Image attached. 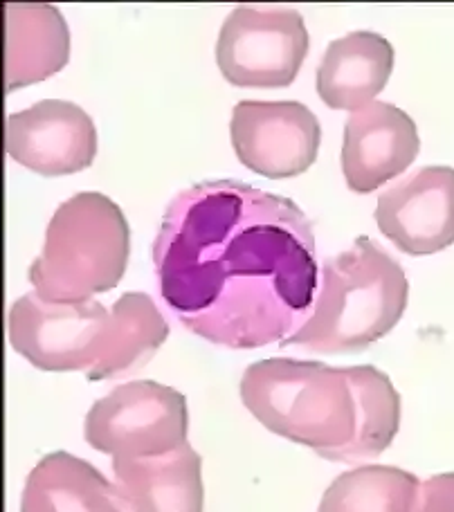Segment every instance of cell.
I'll list each match as a JSON object with an SVG mask.
<instances>
[{
    "label": "cell",
    "mask_w": 454,
    "mask_h": 512,
    "mask_svg": "<svg viewBox=\"0 0 454 512\" xmlns=\"http://www.w3.org/2000/svg\"><path fill=\"white\" fill-rule=\"evenodd\" d=\"M187 398L153 380H135L115 387L88 409L84 436L97 452L113 459L160 456L187 441Z\"/></svg>",
    "instance_id": "5b68a950"
},
{
    "label": "cell",
    "mask_w": 454,
    "mask_h": 512,
    "mask_svg": "<svg viewBox=\"0 0 454 512\" xmlns=\"http://www.w3.org/2000/svg\"><path fill=\"white\" fill-rule=\"evenodd\" d=\"M203 459L192 445L142 459H113L115 488L129 512H203Z\"/></svg>",
    "instance_id": "7c38bea8"
},
{
    "label": "cell",
    "mask_w": 454,
    "mask_h": 512,
    "mask_svg": "<svg viewBox=\"0 0 454 512\" xmlns=\"http://www.w3.org/2000/svg\"><path fill=\"white\" fill-rule=\"evenodd\" d=\"M308 54L304 16L293 7H234L216 41L221 75L239 88H286Z\"/></svg>",
    "instance_id": "8992f818"
},
{
    "label": "cell",
    "mask_w": 454,
    "mask_h": 512,
    "mask_svg": "<svg viewBox=\"0 0 454 512\" xmlns=\"http://www.w3.org/2000/svg\"><path fill=\"white\" fill-rule=\"evenodd\" d=\"M421 481L394 465H360L340 474L317 512H414Z\"/></svg>",
    "instance_id": "e0dca14e"
},
{
    "label": "cell",
    "mask_w": 454,
    "mask_h": 512,
    "mask_svg": "<svg viewBox=\"0 0 454 512\" xmlns=\"http://www.w3.org/2000/svg\"><path fill=\"white\" fill-rule=\"evenodd\" d=\"M394 45L360 30L329 43L315 72L317 95L335 111H358L383 93L394 72Z\"/></svg>",
    "instance_id": "4fadbf2b"
},
{
    "label": "cell",
    "mask_w": 454,
    "mask_h": 512,
    "mask_svg": "<svg viewBox=\"0 0 454 512\" xmlns=\"http://www.w3.org/2000/svg\"><path fill=\"white\" fill-rule=\"evenodd\" d=\"M153 263L183 326L239 351L297 333L320 286L311 221L290 198L241 180L180 189L160 221Z\"/></svg>",
    "instance_id": "6da1fadb"
},
{
    "label": "cell",
    "mask_w": 454,
    "mask_h": 512,
    "mask_svg": "<svg viewBox=\"0 0 454 512\" xmlns=\"http://www.w3.org/2000/svg\"><path fill=\"white\" fill-rule=\"evenodd\" d=\"M111 331L106 351L88 371V380H111L144 367L169 337V324L144 292H124L111 306Z\"/></svg>",
    "instance_id": "2e32d148"
},
{
    "label": "cell",
    "mask_w": 454,
    "mask_h": 512,
    "mask_svg": "<svg viewBox=\"0 0 454 512\" xmlns=\"http://www.w3.org/2000/svg\"><path fill=\"white\" fill-rule=\"evenodd\" d=\"M111 322V310L95 299L52 304L27 292L9 308L7 337L34 369L88 373L106 351Z\"/></svg>",
    "instance_id": "52a82bcc"
},
{
    "label": "cell",
    "mask_w": 454,
    "mask_h": 512,
    "mask_svg": "<svg viewBox=\"0 0 454 512\" xmlns=\"http://www.w3.org/2000/svg\"><path fill=\"white\" fill-rule=\"evenodd\" d=\"M129 252L131 232L122 209L99 191H81L52 214L27 281L45 301L79 304L122 281Z\"/></svg>",
    "instance_id": "277c9868"
},
{
    "label": "cell",
    "mask_w": 454,
    "mask_h": 512,
    "mask_svg": "<svg viewBox=\"0 0 454 512\" xmlns=\"http://www.w3.org/2000/svg\"><path fill=\"white\" fill-rule=\"evenodd\" d=\"M421 149L410 115L394 104L371 102L349 115L342 140V171L347 187L371 194L412 167Z\"/></svg>",
    "instance_id": "8fae6325"
},
{
    "label": "cell",
    "mask_w": 454,
    "mask_h": 512,
    "mask_svg": "<svg viewBox=\"0 0 454 512\" xmlns=\"http://www.w3.org/2000/svg\"><path fill=\"white\" fill-rule=\"evenodd\" d=\"M115 483L70 452H50L27 474L21 512H122Z\"/></svg>",
    "instance_id": "9a60e30c"
},
{
    "label": "cell",
    "mask_w": 454,
    "mask_h": 512,
    "mask_svg": "<svg viewBox=\"0 0 454 512\" xmlns=\"http://www.w3.org/2000/svg\"><path fill=\"white\" fill-rule=\"evenodd\" d=\"M410 297L403 265L369 236L322 265L315 306L299 331L281 346L322 355L367 351L401 322Z\"/></svg>",
    "instance_id": "3957f363"
},
{
    "label": "cell",
    "mask_w": 454,
    "mask_h": 512,
    "mask_svg": "<svg viewBox=\"0 0 454 512\" xmlns=\"http://www.w3.org/2000/svg\"><path fill=\"white\" fill-rule=\"evenodd\" d=\"M414 512H454V472L434 474L423 481Z\"/></svg>",
    "instance_id": "ac0fdd59"
},
{
    "label": "cell",
    "mask_w": 454,
    "mask_h": 512,
    "mask_svg": "<svg viewBox=\"0 0 454 512\" xmlns=\"http://www.w3.org/2000/svg\"><path fill=\"white\" fill-rule=\"evenodd\" d=\"M239 389L245 409L263 427L326 461L376 459L401 427V396L387 373L371 364L268 358L243 371Z\"/></svg>",
    "instance_id": "7a4b0ae2"
},
{
    "label": "cell",
    "mask_w": 454,
    "mask_h": 512,
    "mask_svg": "<svg viewBox=\"0 0 454 512\" xmlns=\"http://www.w3.org/2000/svg\"><path fill=\"white\" fill-rule=\"evenodd\" d=\"M5 151L39 176H70L93 164L97 128L81 106L43 99L7 117Z\"/></svg>",
    "instance_id": "9c48e42d"
},
{
    "label": "cell",
    "mask_w": 454,
    "mask_h": 512,
    "mask_svg": "<svg viewBox=\"0 0 454 512\" xmlns=\"http://www.w3.org/2000/svg\"><path fill=\"white\" fill-rule=\"evenodd\" d=\"M5 9V90L39 84L66 68L70 30L48 3H3Z\"/></svg>",
    "instance_id": "5bb4252c"
},
{
    "label": "cell",
    "mask_w": 454,
    "mask_h": 512,
    "mask_svg": "<svg viewBox=\"0 0 454 512\" xmlns=\"http://www.w3.org/2000/svg\"><path fill=\"white\" fill-rule=\"evenodd\" d=\"M378 230L398 250L428 256L454 243V169L423 167L378 196Z\"/></svg>",
    "instance_id": "30bf717a"
},
{
    "label": "cell",
    "mask_w": 454,
    "mask_h": 512,
    "mask_svg": "<svg viewBox=\"0 0 454 512\" xmlns=\"http://www.w3.org/2000/svg\"><path fill=\"white\" fill-rule=\"evenodd\" d=\"M230 137L243 167L263 178L284 180L313 167L322 126L302 102L245 99L232 111Z\"/></svg>",
    "instance_id": "ba28073f"
}]
</instances>
